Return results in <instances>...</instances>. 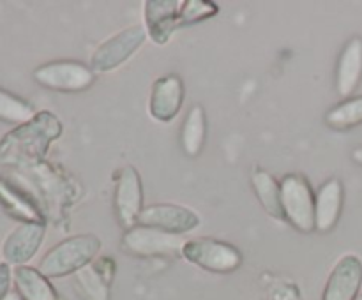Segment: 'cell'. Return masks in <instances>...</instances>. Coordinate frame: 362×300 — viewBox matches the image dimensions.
I'll use <instances>...</instances> for the list:
<instances>
[{"label": "cell", "mask_w": 362, "mask_h": 300, "mask_svg": "<svg viewBox=\"0 0 362 300\" xmlns=\"http://www.w3.org/2000/svg\"><path fill=\"white\" fill-rule=\"evenodd\" d=\"M4 300H23V299H21V296L18 295V292H9Z\"/></svg>", "instance_id": "484cf974"}, {"label": "cell", "mask_w": 362, "mask_h": 300, "mask_svg": "<svg viewBox=\"0 0 362 300\" xmlns=\"http://www.w3.org/2000/svg\"><path fill=\"white\" fill-rule=\"evenodd\" d=\"M281 207L286 221L303 233L315 229V194L303 175H286L281 180Z\"/></svg>", "instance_id": "3957f363"}, {"label": "cell", "mask_w": 362, "mask_h": 300, "mask_svg": "<svg viewBox=\"0 0 362 300\" xmlns=\"http://www.w3.org/2000/svg\"><path fill=\"white\" fill-rule=\"evenodd\" d=\"M356 300H362V295H359V296H357V299Z\"/></svg>", "instance_id": "4316f807"}, {"label": "cell", "mask_w": 362, "mask_h": 300, "mask_svg": "<svg viewBox=\"0 0 362 300\" xmlns=\"http://www.w3.org/2000/svg\"><path fill=\"white\" fill-rule=\"evenodd\" d=\"M45 233V222H21L4 242L2 254L6 263L21 267L30 261L41 247Z\"/></svg>", "instance_id": "8fae6325"}, {"label": "cell", "mask_w": 362, "mask_h": 300, "mask_svg": "<svg viewBox=\"0 0 362 300\" xmlns=\"http://www.w3.org/2000/svg\"><path fill=\"white\" fill-rule=\"evenodd\" d=\"M60 133L62 124L53 113H35L34 119L14 127L0 140V159L11 166L35 168L42 164L48 147Z\"/></svg>", "instance_id": "6da1fadb"}, {"label": "cell", "mask_w": 362, "mask_h": 300, "mask_svg": "<svg viewBox=\"0 0 362 300\" xmlns=\"http://www.w3.org/2000/svg\"><path fill=\"white\" fill-rule=\"evenodd\" d=\"M205 133H207V122H205V112L202 106H193L189 109L180 129V145L187 155L194 157L202 152L205 143Z\"/></svg>", "instance_id": "ffe728a7"}, {"label": "cell", "mask_w": 362, "mask_h": 300, "mask_svg": "<svg viewBox=\"0 0 362 300\" xmlns=\"http://www.w3.org/2000/svg\"><path fill=\"white\" fill-rule=\"evenodd\" d=\"M352 159L357 162V164L362 166V147L356 148V150L352 152Z\"/></svg>", "instance_id": "d4e9b609"}, {"label": "cell", "mask_w": 362, "mask_h": 300, "mask_svg": "<svg viewBox=\"0 0 362 300\" xmlns=\"http://www.w3.org/2000/svg\"><path fill=\"white\" fill-rule=\"evenodd\" d=\"M184 244L180 235L144 224L126 229L122 236L124 251L134 256H175L182 254Z\"/></svg>", "instance_id": "5b68a950"}, {"label": "cell", "mask_w": 362, "mask_h": 300, "mask_svg": "<svg viewBox=\"0 0 362 300\" xmlns=\"http://www.w3.org/2000/svg\"><path fill=\"white\" fill-rule=\"evenodd\" d=\"M184 102V83L175 74L159 78L152 87L148 112L159 122H172Z\"/></svg>", "instance_id": "4fadbf2b"}, {"label": "cell", "mask_w": 362, "mask_h": 300, "mask_svg": "<svg viewBox=\"0 0 362 300\" xmlns=\"http://www.w3.org/2000/svg\"><path fill=\"white\" fill-rule=\"evenodd\" d=\"M362 284V261L356 254H345L332 268L322 300H356Z\"/></svg>", "instance_id": "30bf717a"}, {"label": "cell", "mask_w": 362, "mask_h": 300, "mask_svg": "<svg viewBox=\"0 0 362 300\" xmlns=\"http://www.w3.org/2000/svg\"><path fill=\"white\" fill-rule=\"evenodd\" d=\"M13 277L18 295L23 300H59L48 277H45L37 268L21 265L14 268Z\"/></svg>", "instance_id": "ac0fdd59"}, {"label": "cell", "mask_w": 362, "mask_h": 300, "mask_svg": "<svg viewBox=\"0 0 362 300\" xmlns=\"http://www.w3.org/2000/svg\"><path fill=\"white\" fill-rule=\"evenodd\" d=\"M145 35H147V32L140 25H133V27L117 32L115 35L106 39L101 46H98L90 59L92 69L105 73V71L119 67L144 44Z\"/></svg>", "instance_id": "ba28073f"}, {"label": "cell", "mask_w": 362, "mask_h": 300, "mask_svg": "<svg viewBox=\"0 0 362 300\" xmlns=\"http://www.w3.org/2000/svg\"><path fill=\"white\" fill-rule=\"evenodd\" d=\"M35 116L34 108L23 99L0 88V120L7 124H27Z\"/></svg>", "instance_id": "7402d4cb"}, {"label": "cell", "mask_w": 362, "mask_h": 300, "mask_svg": "<svg viewBox=\"0 0 362 300\" xmlns=\"http://www.w3.org/2000/svg\"><path fill=\"white\" fill-rule=\"evenodd\" d=\"M115 261L99 258L74 274V288L81 300H110V282Z\"/></svg>", "instance_id": "7c38bea8"}, {"label": "cell", "mask_w": 362, "mask_h": 300, "mask_svg": "<svg viewBox=\"0 0 362 300\" xmlns=\"http://www.w3.org/2000/svg\"><path fill=\"white\" fill-rule=\"evenodd\" d=\"M214 14H218V6H216L214 2H205V0H186V2H180L179 27L198 23V21L212 18Z\"/></svg>", "instance_id": "603a6c76"}, {"label": "cell", "mask_w": 362, "mask_h": 300, "mask_svg": "<svg viewBox=\"0 0 362 300\" xmlns=\"http://www.w3.org/2000/svg\"><path fill=\"white\" fill-rule=\"evenodd\" d=\"M362 80V37H352L343 48L336 69V90L349 97L357 90Z\"/></svg>", "instance_id": "2e32d148"}, {"label": "cell", "mask_w": 362, "mask_h": 300, "mask_svg": "<svg viewBox=\"0 0 362 300\" xmlns=\"http://www.w3.org/2000/svg\"><path fill=\"white\" fill-rule=\"evenodd\" d=\"M180 2L177 0H148L145 2V32L152 41L165 44L179 28Z\"/></svg>", "instance_id": "5bb4252c"}, {"label": "cell", "mask_w": 362, "mask_h": 300, "mask_svg": "<svg viewBox=\"0 0 362 300\" xmlns=\"http://www.w3.org/2000/svg\"><path fill=\"white\" fill-rule=\"evenodd\" d=\"M101 249V240L92 233L62 240L45 254L37 270L45 277H64L87 267Z\"/></svg>", "instance_id": "7a4b0ae2"}, {"label": "cell", "mask_w": 362, "mask_h": 300, "mask_svg": "<svg viewBox=\"0 0 362 300\" xmlns=\"http://www.w3.org/2000/svg\"><path fill=\"white\" fill-rule=\"evenodd\" d=\"M251 184H253V189L264 210L272 217L285 219L281 207V186L276 182L274 176L264 169H257L251 175Z\"/></svg>", "instance_id": "d6986e66"}, {"label": "cell", "mask_w": 362, "mask_h": 300, "mask_svg": "<svg viewBox=\"0 0 362 300\" xmlns=\"http://www.w3.org/2000/svg\"><path fill=\"white\" fill-rule=\"evenodd\" d=\"M182 256L191 263L216 274H228L237 270L243 263V254L239 249L214 239L186 240Z\"/></svg>", "instance_id": "277c9868"}, {"label": "cell", "mask_w": 362, "mask_h": 300, "mask_svg": "<svg viewBox=\"0 0 362 300\" xmlns=\"http://www.w3.org/2000/svg\"><path fill=\"white\" fill-rule=\"evenodd\" d=\"M113 207L124 229H131L138 224V219L144 210V187H141L140 173L131 164L122 166L117 172Z\"/></svg>", "instance_id": "8992f818"}, {"label": "cell", "mask_w": 362, "mask_h": 300, "mask_svg": "<svg viewBox=\"0 0 362 300\" xmlns=\"http://www.w3.org/2000/svg\"><path fill=\"white\" fill-rule=\"evenodd\" d=\"M325 124L332 129L346 131L362 124V95L359 97H350L343 101L341 104L329 109L325 115Z\"/></svg>", "instance_id": "44dd1931"}, {"label": "cell", "mask_w": 362, "mask_h": 300, "mask_svg": "<svg viewBox=\"0 0 362 300\" xmlns=\"http://www.w3.org/2000/svg\"><path fill=\"white\" fill-rule=\"evenodd\" d=\"M138 222L144 226L161 229V232L182 235V233L197 228L200 224V217L193 210H189L186 207H180V205L158 203L151 205V207H145L141 210Z\"/></svg>", "instance_id": "9c48e42d"}, {"label": "cell", "mask_w": 362, "mask_h": 300, "mask_svg": "<svg viewBox=\"0 0 362 300\" xmlns=\"http://www.w3.org/2000/svg\"><path fill=\"white\" fill-rule=\"evenodd\" d=\"M39 85L59 92H80L94 83V71L74 60H57L34 71Z\"/></svg>", "instance_id": "52a82bcc"}, {"label": "cell", "mask_w": 362, "mask_h": 300, "mask_svg": "<svg viewBox=\"0 0 362 300\" xmlns=\"http://www.w3.org/2000/svg\"><path fill=\"white\" fill-rule=\"evenodd\" d=\"M0 205L14 219L23 222H42V212L34 200L4 179H0Z\"/></svg>", "instance_id": "e0dca14e"}, {"label": "cell", "mask_w": 362, "mask_h": 300, "mask_svg": "<svg viewBox=\"0 0 362 300\" xmlns=\"http://www.w3.org/2000/svg\"><path fill=\"white\" fill-rule=\"evenodd\" d=\"M11 268L7 263H0V300H4L7 296V293L11 292Z\"/></svg>", "instance_id": "cb8c5ba5"}, {"label": "cell", "mask_w": 362, "mask_h": 300, "mask_svg": "<svg viewBox=\"0 0 362 300\" xmlns=\"http://www.w3.org/2000/svg\"><path fill=\"white\" fill-rule=\"evenodd\" d=\"M343 208V184L339 179H329L322 184L315 196V229L329 233L339 221Z\"/></svg>", "instance_id": "9a60e30c"}]
</instances>
